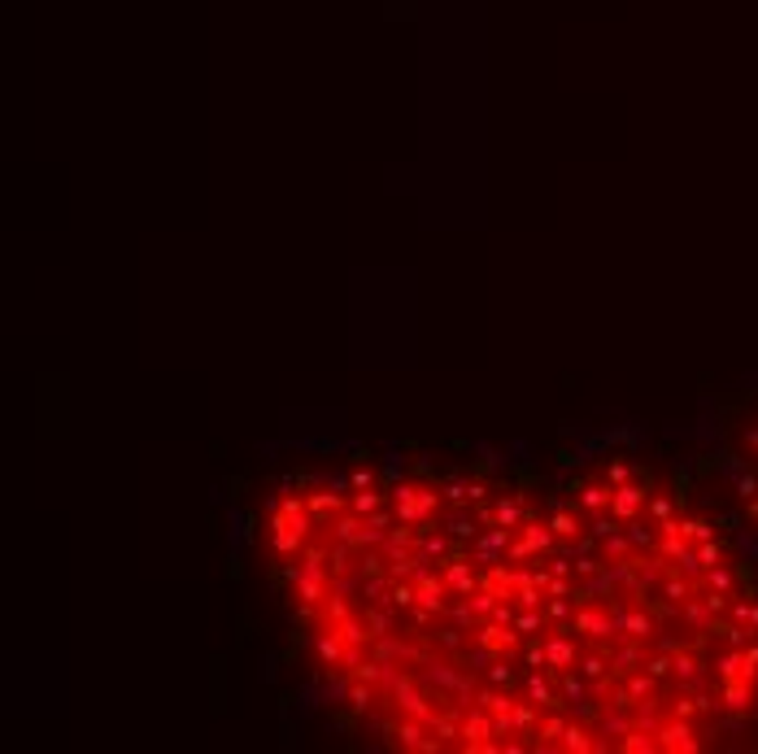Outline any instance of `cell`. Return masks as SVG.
Returning <instances> with one entry per match:
<instances>
[{"label":"cell","mask_w":758,"mask_h":754,"mask_svg":"<svg viewBox=\"0 0 758 754\" xmlns=\"http://www.w3.org/2000/svg\"><path fill=\"white\" fill-rule=\"evenodd\" d=\"M392 693H397V702H401V707H405L410 715H414V719H423V724H432V719H436L432 711H427V707H423V698H419L414 689H410V684H405V680H392Z\"/></svg>","instance_id":"cell-1"},{"label":"cell","mask_w":758,"mask_h":754,"mask_svg":"<svg viewBox=\"0 0 758 754\" xmlns=\"http://www.w3.org/2000/svg\"><path fill=\"white\" fill-rule=\"evenodd\" d=\"M640 502H645V493H640V488H632V484H623V488H615V497H611V511H615L619 519H632Z\"/></svg>","instance_id":"cell-2"},{"label":"cell","mask_w":758,"mask_h":754,"mask_svg":"<svg viewBox=\"0 0 758 754\" xmlns=\"http://www.w3.org/2000/svg\"><path fill=\"white\" fill-rule=\"evenodd\" d=\"M658 737H663L658 746H667V750H697V741H693V732H688V724H667V728H658Z\"/></svg>","instance_id":"cell-3"},{"label":"cell","mask_w":758,"mask_h":754,"mask_svg":"<svg viewBox=\"0 0 758 754\" xmlns=\"http://www.w3.org/2000/svg\"><path fill=\"white\" fill-rule=\"evenodd\" d=\"M575 628H584V632H592V636H611V632H619L615 619H611V615H597V611H580V615H575Z\"/></svg>","instance_id":"cell-4"},{"label":"cell","mask_w":758,"mask_h":754,"mask_svg":"<svg viewBox=\"0 0 758 754\" xmlns=\"http://www.w3.org/2000/svg\"><path fill=\"white\" fill-rule=\"evenodd\" d=\"M419 606H423V611H440V606H444V584L432 580V576L419 580Z\"/></svg>","instance_id":"cell-5"},{"label":"cell","mask_w":758,"mask_h":754,"mask_svg":"<svg viewBox=\"0 0 758 754\" xmlns=\"http://www.w3.org/2000/svg\"><path fill=\"white\" fill-rule=\"evenodd\" d=\"M545 659H549L554 667H567V663L575 659V645L567 641V636H554V641L545 645Z\"/></svg>","instance_id":"cell-6"},{"label":"cell","mask_w":758,"mask_h":754,"mask_svg":"<svg viewBox=\"0 0 758 754\" xmlns=\"http://www.w3.org/2000/svg\"><path fill=\"white\" fill-rule=\"evenodd\" d=\"M615 628H623L628 636H650L654 632V624L645 615H615Z\"/></svg>","instance_id":"cell-7"},{"label":"cell","mask_w":758,"mask_h":754,"mask_svg":"<svg viewBox=\"0 0 758 754\" xmlns=\"http://www.w3.org/2000/svg\"><path fill=\"white\" fill-rule=\"evenodd\" d=\"M444 580H449V584L458 588V593H467V597H471V588H475V580H471V571H467L462 563H458V559L449 563V571H444Z\"/></svg>","instance_id":"cell-8"},{"label":"cell","mask_w":758,"mask_h":754,"mask_svg":"<svg viewBox=\"0 0 758 754\" xmlns=\"http://www.w3.org/2000/svg\"><path fill=\"white\" fill-rule=\"evenodd\" d=\"M462 737H467V746H488L484 737H488V719L484 715H471L467 724H462Z\"/></svg>","instance_id":"cell-9"},{"label":"cell","mask_w":758,"mask_h":754,"mask_svg":"<svg viewBox=\"0 0 758 754\" xmlns=\"http://www.w3.org/2000/svg\"><path fill=\"white\" fill-rule=\"evenodd\" d=\"M563 746H567V750H592L588 732H584V728H575V724H571V728H563Z\"/></svg>","instance_id":"cell-10"},{"label":"cell","mask_w":758,"mask_h":754,"mask_svg":"<svg viewBox=\"0 0 758 754\" xmlns=\"http://www.w3.org/2000/svg\"><path fill=\"white\" fill-rule=\"evenodd\" d=\"M606 502H611V497H606V488H597V484L580 488V506H588V511H602Z\"/></svg>","instance_id":"cell-11"},{"label":"cell","mask_w":758,"mask_h":754,"mask_svg":"<svg viewBox=\"0 0 758 754\" xmlns=\"http://www.w3.org/2000/svg\"><path fill=\"white\" fill-rule=\"evenodd\" d=\"M497 523H501V528H515V523H519V497H506L497 506Z\"/></svg>","instance_id":"cell-12"},{"label":"cell","mask_w":758,"mask_h":754,"mask_svg":"<svg viewBox=\"0 0 758 754\" xmlns=\"http://www.w3.org/2000/svg\"><path fill=\"white\" fill-rule=\"evenodd\" d=\"M527 693H532V698L540 702V707H563V702H558V698H554V693H549V689H545V684H540L536 676L527 680Z\"/></svg>","instance_id":"cell-13"},{"label":"cell","mask_w":758,"mask_h":754,"mask_svg":"<svg viewBox=\"0 0 758 754\" xmlns=\"http://www.w3.org/2000/svg\"><path fill=\"white\" fill-rule=\"evenodd\" d=\"M675 532H684V536H697V540H711V523H702V519H688V523H675Z\"/></svg>","instance_id":"cell-14"},{"label":"cell","mask_w":758,"mask_h":754,"mask_svg":"<svg viewBox=\"0 0 758 754\" xmlns=\"http://www.w3.org/2000/svg\"><path fill=\"white\" fill-rule=\"evenodd\" d=\"M745 698H750V689H745V684H728V689H723V707L741 711V707H745Z\"/></svg>","instance_id":"cell-15"},{"label":"cell","mask_w":758,"mask_h":754,"mask_svg":"<svg viewBox=\"0 0 758 754\" xmlns=\"http://www.w3.org/2000/svg\"><path fill=\"white\" fill-rule=\"evenodd\" d=\"M506 532H510V528H497V532H488V536H484V545H480L484 559H492V554H497V550L506 545Z\"/></svg>","instance_id":"cell-16"},{"label":"cell","mask_w":758,"mask_h":754,"mask_svg":"<svg viewBox=\"0 0 758 754\" xmlns=\"http://www.w3.org/2000/svg\"><path fill=\"white\" fill-rule=\"evenodd\" d=\"M527 545H532V554L536 550H549V532L536 528V523H527Z\"/></svg>","instance_id":"cell-17"},{"label":"cell","mask_w":758,"mask_h":754,"mask_svg":"<svg viewBox=\"0 0 758 754\" xmlns=\"http://www.w3.org/2000/svg\"><path fill=\"white\" fill-rule=\"evenodd\" d=\"M706 580H711V588H719V593H728V588H732V576H728V571H723L719 563L711 567V576H706Z\"/></svg>","instance_id":"cell-18"},{"label":"cell","mask_w":758,"mask_h":754,"mask_svg":"<svg viewBox=\"0 0 758 754\" xmlns=\"http://www.w3.org/2000/svg\"><path fill=\"white\" fill-rule=\"evenodd\" d=\"M318 654H323L327 663H336V659H340V636H323V641H318Z\"/></svg>","instance_id":"cell-19"},{"label":"cell","mask_w":758,"mask_h":754,"mask_svg":"<svg viewBox=\"0 0 758 754\" xmlns=\"http://www.w3.org/2000/svg\"><path fill=\"white\" fill-rule=\"evenodd\" d=\"M606 732H615V737H628L632 728H628V715H606Z\"/></svg>","instance_id":"cell-20"},{"label":"cell","mask_w":758,"mask_h":754,"mask_svg":"<svg viewBox=\"0 0 758 754\" xmlns=\"http://www.w3.org/2000/svg\"><path fill=\"white\" fill-rule=\"evenodd\" d=\"M410 602H419V593H414L410 584H397V588H392V606H410Z\"/></svg>","instance_id":"cell-21"},{"label":"cell","mask_w":758,"mask_h":754,"mask_svg":"<svg viewBox=\"0 0 758 754\" xmlns=\"http://www.w3.org/2000/svg\"><path fill=\"white\" fill-rule=\"evenodd\" d=\"M484 707L488 711H510L515 702H510V693H484Z\"/></svg>","instance_id":"cell-22"},{"label":"cell","mask_w":758,"mask_h":754,"mask_svg":"<svg viewBox=\"0 0 758 754\" xmlns=\"http://www.w3.org/2000/svg\"><path fill=\"white\" fill-rule=\"evenodd\" d=\"M375 506H379V497H375V493H357V497H353V511H357V515L375 511Z\"/></svg>","instance_id":"cell-23"},{"label":"cell","mask_w":758,"mask_h":754,"mask_svg":"<svg viewBox=\"0 0 758 754\" xmlns=\"http://www.w3.org/2000/svg\"><path fill=\"white\" fill-rule=\"evenodd\" d=\"M658 741H650V737H640V732H628V741H623V750H654Z\"/></svg>","instance_id":"cell-24"},{"label":"cell","mask_w":758,"mask_h":754,"mask_svg":"<svg viewBox=\"0 0 758 754\" xmlns=\"http://www.w3.org/2000/svg\"><path fill=\"white\" fill-rule=\"evenodd\" d=\"M741 663H745V659H736V654H728V659H719V676H728V680H732Z\"/></svg>","instance_id":"cell-25"},{"label":"cell","mask_w":758,"mask_h":754,"mask_svg":"<svg viewBox=\"0 0 758 754\" xmlns=\"http://www.w3.org/2000/svg\"><path fill=\"white\" fill-rule=\"evenodd\" d=\"M554 532H558V536H571V532H575V519H571V515H554Z\"/></svg>","instance_id":"cell-26"},{"label":"cell","mask_w":758,"mask_h":754,"mask_svg":"<svg viewBox=\"0 0 758 754\" xmlns=\"http://www.w3.org/2000/svg\"><path fill=\"white\" fill-rule=\"evenodd\" d=\"M697 559H702L706 567H715V563H719V545H711V540H706V545L697 550Z\"/></svg>","instance_id":"cell-27"},{"label":"cell","mask_w":758,"mask_h":754,"mask_svg":"<svg viewBox=\"0 0 758 754\" xmlns=\"http://www.w3.org/2000/svg\"><path fill=\"white\" fill-rule=\"evenodd\" d=\"M515 628H519V632H536V628H540V615H519Z\"/></svg>","instance_id":"cell-28"},{"label":"cell","mask_w":758,"mask_h":754,"mask_svg":"<svg viewBox=\"0 0 758 754\" xmlns=\"http://www.w3.org/2000/svg\"><path fill=\"white\" fill-rule=\"evenodd\" d=\"M736 488H741V497H754V493H758V480H754V475H741Z\"/></svg>","instance_id":"cell-29"},{"label":"cell","mask_w":758,"mask_h":754,"mask_svg":"<svg viewBox=\"0 0 758 754\" xmlns=\"http://www.w3.org/2000/svg\"><path fill=\"white\" fill-rule=\"evenodd\" d=\"M663 593H667V597H671V602H684V597H688V588H684V584H680V580H671V584H667V588H663Z\"/></svg>","instance_id":"cell-30"},{"label":"cell","mask_w":758,"mask_h":754,"mask_svg":"<svg viewBox=\"0 0 758 754\" xmlns=\"http://www.w3.org/2000/svg\"><path fill=\"white\" fill-rule=\"evenodd\" d=\"M650 511H654L658 519H667V515H671V502H667V497H654V502H650Z\"/></svg>","instance_id":"cell-31"},{"label":"cell","mask_w":758,"mask_h":754,"mask_svg":"<svg viewBox=\"0 0 758 754\" xmlns=\"http://www.w3.org/2000/svg\"><path fill=\"white\" fill-rule=\"evenodd\" d=\"M492 619H497V624H515V615H510V606H492Z\"/></svg>","instance_id":"cell-32"},{"label":"cell","mask_w":758,"mask_h":754,"mask_svg":"<svg viewBox=\"0 0 758 754\" xmlns=\"http://www.w3.org/2000/svg\"><path fill=\"white\" fill-rule=\"evenodd\" d=\"M453 532H458V536H471V532H475V523L458 515V519H453Z\"/></svg>","instance_id":"cell-33"},{"label":"cell","mask_w":758,"mask_h":754,"mask_svg":"<svg viewBox=\"0 0 758 754\" xmlns=\"http://www.w3.org/2000/svg\"><path fill=\"white\" fill-rule=\"evenodd\" d=\"M471 611H492V593H475V602H471Z\"/></svg>","instance_id":"cell-34"},{"label":"cell","mask_w":758,"mask_h":754,"mask_svg":"<svg viewBox=\"0 0 758 754\" xmlns=\"http://www.w3.org/2000/svg\"><path fill=\"white\" fill-rule=\"evenodd\" d=\"M563 728H567V724H563V719H558V715H554V719H549V724H545V728H540V737H558V732H563Z\"/></svg>","instance_id":"cell-35"},{"label":"cell","mask_w":758,"mask_h":754,"mask_svg":"<svg viewBox=\"0 0 758 754\" xmlns=\"http://www.w3.org/2000/svg\"><path fill=\"white\" fill-rule=\"evenodd\" d=\"M432 506H436V493H423V488H419V511L427 515V511H432Z\"/></svg>","instance_id":"cell-36"},{"label":"cell","mask_w":758,"mask_h":754,"mask_svg":"<svg viewBox=\"0 0 758 754\" xmlns=\"http://www.w3.org/2000/svg\"><path fill=\"white\" fill-rule=\"evenodd\" d=\"M492 680H497V684H510V667L497 663V667H492Z\"/></svg>","instance_id":"cell-37"},{"label":"cell","mask_w":758,"mask_h":754,"mask_svg":"<svg viewBox=\"0 0 758 754\" xmlns=\"http://www.w3.org/2000/svg\"><path fill=\"white\" fill-rule=\"evenodd\" d=\"M423 550H427V554H440V550H444V540H440V536H427V540H423Z\"/></svg>","instance_id":"cell-38"},{"label":"cell","mask_w":758,"mask_h":754,"mask_svg":"<svg viewBox=\"0 0 758 754\" xmlns=\"http://www.w3.org/2000/svg\"><path fill=\"white\" fill-rule=\"evenodd\" d=\"M611 480H615V484H623V480H628V467L615 463V467H611Z\"/></svg>","instance_id":"cell-39"},{"label":"cell","mask_w":758,"mask_h":754,"mask_svg":"<svg viewBox=\"0 0 758 754\" xmlns=\"http://www.w3.org/2000/svg\"><path fill=\"white\" fill-rule=\"evenodd\" d=\"M563 689H567V698H580V693H584V684H580V680H567Z\"/></svg>","instance_id":"cell-40"},{"label":"cell","mask_w":758,"mask_h":754,"mask_svg":"<svg viewBox=\"0 0 758 754\" xmlns=\"http://www.w3.org/2000/svg\"><path fill=\"white\" fill-rule=\"evenodd\" d=\"M545 588H549V593H554V597H567V584H563V580H549Z\"/></svg>","instance_id":"cell-41"},{"label":"cell","mask_w":758,"mask_h":754,"mask_svg":"<svg viewBox=\"0 0 758 754\" xmlns=\"http://www.w3.org/2000/svg\"><path fill=\"white\" fill-rule=\"evenodd\" d=\"M750 440H754V445H758V432H750Z\"/></svg>","instance_id":"cell-42"}]
</instances>
